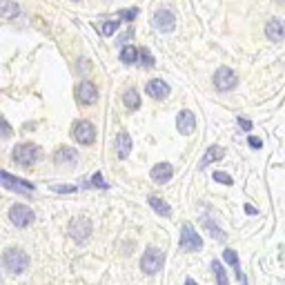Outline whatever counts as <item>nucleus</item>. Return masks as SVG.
Segmentation results:
<instances>
[{
    "label": "nucleus",
    "mask_w": 285,
    "mask_h": 285,
    "mask_svg": "<svg viewBox=\"0 0 285 285\" xmlns=\"http://www.w3.org/2000/svg\"><path fill=\"white\" fill-rule=\"evenodd\" d=\"M212 270H214V276H216V285H227L225 268H223L218 261H212Z\"/></svg>",
    "instance_id": "obj_26"
},
{
    "label": "nucleus",
    "mask_w": 285,
    "mask_h": 285,
    "mask_svg": "<svg viewBox=\"0 0 285 285\" xmlns=\"http://www.w3.org/2000/svg\"><path fill=\"white\" fill-rule=\"evenodd\" d=\"M216 180V183H221V185H232L234 183V178L229 176V174H225V172H214V176H212Z\"/></svg>",
    "instance_id": "obj_28"
},
{
    "label": "nucleus",
    "mask_w": 285,
    "mask_h": 285,
    "mask_svg": "<svg viewBox=\"0 0 285 285\" xmlns=\"http://www.w3.org/2000/svg\"><path fill=\"white\" fill-rule=\"evenodd\" d=\"M176 127H178V132L183 136L194 134V129H196V116H194L190 109H183V112L178 114V118H176Z\"/></svg>",
    "instance_id": "obj_12"
},
{
    "label": "nucleus",
    "mask_w": 285,
    "mask_h": 285,
    "mask_svg": "<svg viewBox=\"0 0 285 285\" xmlns=\"http://www.w3.org/2000/svg\"><path fill=\"white\" fill-rule=\"evenodd\" d=\"M147 201H149L151 208H154L156 214H161V216H165V218L172 216V208H169V205H167L165 201H163V198H159V196H149Z\"/></svg>",
    "instance_id": "obj_21"
},
{
    "label": "nucleus",
    "mask_w": 285,
    "mask_h": 285,
    "mask_svg": "<svg viewBox=\"0 0 285 285\" xmlns=\"http://www.w3.org/2000/svg\"><path fill=\"white\" fill-rule=\"evenodd\" d=\"M116 27H118L116 20H109V22H102L100 25V32H102V36H112L114 32H116Z\"/></svg>",
    "instance_id": "obj_29"
},
{
    "label": "nucleus",
    "mask_w": 285,
    "mask_h": 285,
    "mask_svg": "<svg viewBox=\"0 0 285 285\" xmlns=\"http://www.w3.org/2000/svg\"><path fill=\"white\" fill-rule=\"evenodd\" d=\"M223 258H225L227 263L234 268L236 276H239V281L243 283V285H247V278H245L243 272H241V263H239V254H236V250H225V252H223Z\"/></svg>",
    "instance_id": "obj_19"
},
{
    "label": "nucleus",
    "mask_w": 285,
    "mask_h": 285,
    "mask_svg": "<svg viewBox=\"0 0 285 285\" xmlns=\"http://www.w3.org/2000/svg\"><path fill=\"white\" fill-rule=\"evenodd\" d=\"M276 3H285V0H276Z\"/></svg>",
    "instance_id": "obj_37"
},
{
    "label": "nucleus",
    "mask_w": 285,
    "mask_h": 285,
    "mask_svg": "<svg viewBox=\"0 0 285 285\" xmlns=\"http://www.w3.org/2000/svg\"><path fill=\"white\" fill-rule=\"evenodd\" d=\"M265 36L272 42H281L285 38V22L281 18H270L268 25H265Z\"/></svg>",
    "instance_id": "obj_14"
},
{
    "label": "nucleus",
    "mask_w": 285,
    "mask_h": 285,
    "mask_svg": "<svg viewBox=\"0 0 285 285\" xmlns=\"http://www.w3.org/2000/svg\"><path fill=\"white\" fill-rule=\"evenodd\" d=\"M163 263H165V254L161 250H156V247H147L141 258V268L145 274H156L163 268Z\"/></svg>",
    "instance_id": "obj_4"
},
{
    "label": "nucleus",
    "mask_w": 285,
    "mask_h": 285,
    "mask_svg": "<svg viewBox=\"0 0 285 285\" xmlns=\"http://www.w3.org/2000/svg\"><path fill=\"white\" fill-rule=\"evenodd\" d=\"M96 100H98V92H96L94 85L89 81L78 83V87H76V102H78V105L89 107V105H94Z\"/></svg>",
    "instance_id": "obj_9"
},
{
    "label": "nucleus",
    "mask_w": 285,
    "mask_h": 285,
    "mask_svg": "<svg viewBox=\"0 0 285 285\" xmlns=\"http://www.w3.org/2000/svg\"><path fill=\"white\" fill-rule=\"evenodd\" d=\"M178 247L183 252H198V250H203V239L198 236V232L190 225V223H183V227H180Z\"/></svg>",
    "instance_id": "obj_3"
},
{
    "label": "nucleus",
    "mask_w": 285,
    "mask_h": 285,
    "mask_svg": "<svg viewBox=\"0 0 285 285\" xmlns=\"http://www.w3.org/2000/svg\"><path fill=\"white\" fill-rule=\"evenodd\" d=\"M201 225H203L205 229H208V232H210V236H212V239H216V241H225V239H227V236H225V232H223V229H221V227H218V225H216V223H214V221H212V218H210L208 214H205V216L201 218Z\"/></svg>",
    "instance_id": "obj_20"
},
{
    "label": "nucleus",
    "mask_w": 285,
    "mask_h": 285,
    "mask_svg": "<svg viewBox=\"0 0 285 285\" xmlns=\"http://www.w3.org/2000/svg\"><path fill=\"white\" fill-rule=\"evenodd\" d=\"M138 56H141V49L127 45V47H123V51H120V63L123 65H134L138 60Z\"/></svg>",
    "instance_id": "obj_23"
},
{
    "label": "nucleus",
    "mask_w": 285,
    "mask_h": 285,
    "mask_svg": "<svg viewBox=\"0 0 285 285\" xmlns=\"http://www.w3.org/2000/svg\"><path fill=\"white\" fill-rule=\"evenodd\" d=\"M145 92H147L149 98L154 100H163L169 96V85L165 81H161V78H154V81L147 83V87H145Z\"/></svg>",
    "instance_id": "obj_13"
},
{
    "label": "nucleus",
    "mask_w": 285,
    "mask_h": 285,
    "mask_svg": "<svg viewBox=\"0 0 285 285\" xmlns=\"http://www.w3.org/2000/svg\"><path fill=\"white\" fill-rule=\"evenodd\" d=\"M151 25H154V29H159L161 34H169L176 27V18H174V14L169 9H159L154 14V18H151Z\"/></svg>",
    "instance_id": "obj_7"
},
{
    "label": "nucleus",
    "mask_w": 285,
    "mask_h": 285,
    "mask_svg": "<svg viewBox=\"0 0 285 285\" xmlns=\"http://www.w3.org/2000/svg\"><path fill=\"white\" fill-rule=\"evenodd\" d=\"M9 134H11V129H9L7 120H3V138H9Z\"/></svg>",
    "instance_id": "obj_35"
},
{
    "label": "nucleus",
    "mask_w": 285,
    "mask_h": 285,
    "mask_svg": "<svg viewBox=\"0 0 285 285\" xmlns=\"http://www.w3.org/2000/svg\"><path fill=\"white\" fill-rule=\"evenodd\" d=\"M74 138L81 145H92L96 141V129L89 120H78L74 125Z\"/></svg>",
    "instance_id": "obj_11"
},
{
    "label": "nucleus",
    "mask_w": 285,
    "mask_h": 285,
    "mask_svg": "<svg viewBox=\"0 0 285 285\" xmlns=\"http://www.w3.org/2000/svg\"><path fill=\"white\" fill-rule=\"evenodd\" d=\"M129 151H132V138H129L127 132H120V134L116 136V154H118V159L125 161L127 156H129Z\"/></svg>",
    "instance_id": "obj_18"
},
{
    "label": "nucleus",
    "mask_w": 285,
    "mask_h": 285,
    "mask_svg": "<svg viewBox=\"0 0 285 285\" xmlns=\"http://www.w3.org/2000/svg\"><path fill=\"white\" fill-rule=\"evenodd\" d=\"M138 60H141V65H143L145 69L154 67V56L149 54V49H141V56H138Z\"/></svg>",
    "instance_id": "obj_27"
},
{
    "label": "nucleus",
    "mask_w": 285,
    "mask_h": 285,
    "mask_svg": "<svg viewBox=\"0 0 285 285\" xmlns=\"http://www.w3.org/2000/svg\"><path fill=\"white\" fill-rule=\"evenodd\" d=\"M136 16H138V9H136V7H132V9H125V11H120V18H125V20H134Z\"/></svg>",
    "instance_id": "obj_31"
},
{
    "label": "nucleus",
    "mask_w": 285,
    "mask_h": 285,
    "mask_svg": "<svg viewBox=\"0 0 285 285\" xmlns=\"http://www.w3.org/2000/svg\"><path fill=\"white\" fill-rule=\"evenodd\" d=\"M9 218H11V223L18 225V227H29L36 221V214H34V210L29 208V205L16 203V205H11V210H9Z\"/></svg>",
    "instance_id": "obj_5"
},
{
    "label": "nucleus",
    "mask_w": 285,
    "mask_h": 285,
    "mask_svg": "<svg viewBox=\"0 0 285 285\" xmlns=\"http://www.w3.org/2000/svg\"><path fill=\"white\" fill-rule=\"evenodd\" d=\"M149 176L154 183H167L169 178L174 176V167L169 165V163H159V165H154L151 167V172H149Z\"/></svg>",
    "instance_id": "obj_15"
},
{
    "label": "nucleus",
    "mask_w": 285,
    "mask_h": 285,
    "mask_svg": "<svg viewBox=\"0 0 285 285\" xmlns=\"http://www.w3.org/2000/svg\"><path fill=\"white\" fill-rule=\"evenodd\" d=\"M247 143H250L252 149H261V145H263V143H261V138H256V136H250V141H247Z\"/></svg>",
    "instance_id": "obj_33"
},
{
    "label": "nucleus",
    "mask_w": 285,
    "mask_h": 285,
    "mask_svg": "<svg viewBox=\"0 0 285 285\" xmlns=\"http://www.w3.org/2000/svg\"><path fill=\"white\" fill-rule=\"evenodd\" d=\"M18 14H20V9H18V5L14 0H3V3H0V16L3 18L11 20V18H18Z\"/></svg>",
    "instance_id": "obj_22"
},
{
    "label": "nucleus",
    "mask_w": 285,
    "mask_h": 285,
    "mask_svg": "<svg viewBox=\"0 0 285 285\" xmlns=\"http://www.w3.org/2000/svg\"><path fill=\"white\" fill-rule=\"evenodd\" d=\"M51 190L56 194H74V192H78V187L76 185H51Z\"/></svg>",
    "instance_id": "obj_30"
},
{
    "label": "nucleus",
    "mask_w": 285,
    "mask_h": 285,
    "mask_svg": "<svg viewBox=\"0 0 285 285\" xmlns=\"http://www.w3.org/2000/svg\"><path fill=\"white\" fill-rule=\"evenodd\" d=\"M245 214H250V216H256V214H258V210H256V208H252V205L247 203V205H245Z\"/></svg>",
    "instance_id": "obj_34"
},
{
    "label": "nucleus",
    "mask_w": 285,
    "mask_h": 285,
    "mask_svg": "<svg viewBox=\"0 0 285 285\" xmlns=\"http://www.w3.org/2000/svg\"><path fill=\"white\" fill-rule=\"evenodd\" d=\"M76 159H78V154H76V149H71V147H58L54 151V161H56L58 165H74Z\"/></svg>",
    "instance_id": "obj_17"
},
{
    "label": "nucleus",
    "mask_w": 285,
    "mask_h": 285,
    "mask_svg": "<svg viewBox=\"0 0 285 285\" xmlns=\"http://www.w3.org/2000/svg\"><path fill=\"white\" fill-rule=\"evenodd\" d=\"M0 180H3V185L7 187V190L18 192V194H22V196H32V194L36 192V185H34V183H29V180H20V178L11 176L9 172H0Z\"/></svg>",
    "instance_id": "obj_6"
},
{
    "label": "nucleus",
    "mask_w": 285,
    "mask_h": 285,
    "mask_svg": "<svg viewBox=\"0 0 285 285\" xmlns=\"http://www.w3.org/2000/svg\"><path fill=\"white\" fill-rule=\"evenodd\" d=\"M3 265L9 274H22L29 268V256L20 247H9L3 252Z\"/></svg>",
    "instance_id": "obj_1"
},
{
    "label": "nucleus",
    "mask_w": 285,
    "mask_h": 285,
    "mask_svg": "<svg viewBox=\"0 0 285 285\" xmlns=\"http://www.w3.org/2000/svg\"><path fill=\"white\" fill-rule=\"evenodd\" d=\"M83 187H85V190H87V187H98V190H107L109 185H107V180L102 178V174L96 172L92 178H85V180H83Z\"/></svg>",
    "instance_id": "obj_25"
},
{
    "label": "nucleus",
    "mask_w": 285,
    "mask_h": 285,
    "mask_svg": "<svg viewBox=\"0 0 285 285\" xmlns=\"http://www.w3.org/2000/svg\"><path fill=\"white\" fill-rule=\"evenodd\" d=\"M11 156H14V163H18V165L32 167L34 163H38L42 159V149L38 147V145H34V143H20V145H16L14 147Z\"/></svg>",
    "instance_id": "obj_2"
},
{
    "label": "nucleus",
    "mask_w": 285,
    "mask_h": 285,
    "mask_svg": "<svg viewBox=\"0 0 285 285\" xmlns=\"http://www.w3.org/2000/svg\"><path fill=\"white\" fill-rule=\"evenodd\" d=\"M223 156H225V149H223V147H218V145H212V147H208V151L203 154L201 163H198V169H205L208 165H212V163L223 161Z\"/></svg>",
    "instance_id": "obj_16"
},
{
    "label": "nucleus",
    "mask_w": 285,
    "mask_h": 285,
    "mask_svg": "<svg viewBox=\"0 0 285 285\" xmlns=\"http://www.w3.org/2000/svg\"><path fill=\"white\" fill-rule=\"evenodd\" d=\"M239 127H241V129H245V132H250V129H252V120L239 116Z\"/></svg>",
    "instance_id": "obj_32"
},
{
    "label": "nucleus",
    "mask_w": 285,
    "mask_h": 285,
    "mask_svg": "<svg viewBox=\"0 0 285 285\" xmlns=\"http://www.w3.org/2000/svg\"><path fill=\"white\" fill-rule=\"evenodd\" d=\"M185 285H196V281H194V278H187Z\"/></svg>",
    "instance_id": "obj_36"
},
{
    "label": "nucleus",
    "mask_w": 285,
    "mask_h": 285,
    "mask_svg": "<svg viewBox=\"0 0 285 285\" xmlns=\"http://www.w3.org/2000/svg\"><path fill=\"white\" fill-rule=\"evenodd\" d=\"M123 102L129 112H136V109L141 107V96H138L136 89H127L125 96H123Z\"/></svg>",
    "instance_id": "obj_24"
},
{
    "label": "nucleus",
    "mask_w": 285,
    "mask_h": 285,
    "mask_svg": "<svg viewBox=\"0 0 285 285\" xmlns=\"http://www.w3.org/2000/svg\"><path fill=\"white\" fill-rule=\"evenodd\" d=\"M236 83H239V78H236V74L229 67L216 69V74H214V87L218 89V92H229V89L236 87Z\"/></svg>",
    "instance_id": "obj_8"
},
{
    "label": "nucleus",
    "mask_w": 285,
    "mask_h": 285,
    "mask_svg": "<svg viewBox=\"0 0 285 285\" xmlns=\"http://www.w3.org/2000/svg\"><path fill=\"white\" fill-rule=\"evenodd\" d=\"M89 232H92V221H89L87 216H76L74 221L69 223V234H71V239L78 241V243H83L89 236Z\"/></svg>",
    "instance_id": "obj_10"
}]
</instances>
